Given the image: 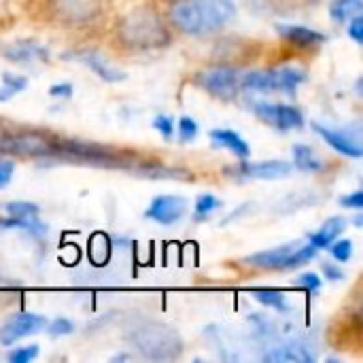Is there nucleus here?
<instances>
[{"mask_svg": "<svg viewBox=\"0 0 363 363\" xmlns=\"http://www.w3.org/2000/svg\"><path fill=\"white\" fill-rule=\"evenodd\" d=\"M72 332H74V323H72L70 319H64V317L51 321L49 328H47V334H49L51 338H62V336H68V334H72Z\"/></svg>", "mask_w": 363, "mask_h": 363, "instance_id": "obj_33", "label": "nucleus"}, {"mask_svg": "<svg viewBox=\"0 0 363 363\" xmlns=\"http://www.w3.org/2000/svg\"><path fill=\"white\" fill-rule=\"evenodd\" d=\"M57 140H51L40 132H15L0 140V151L23 157H51Z\"/></svg>", "mask_w": 363, "mask_h": 363, "instance_id": "obj_3", "label": "nucleus"}, {"mask_svg": "<svg viewBox=\"0 0 363 363\" xmlns=\"http://www.w3.org/2000/svg\"><path fill=\"white\" fill-rule=\"evenodd\" d=\"M177 130H179V140L181 143H191L198 136V123L191 117H181Z\"/></svg>", "mask_w": 363, "mask_h": 363, "instance_id": "obj_30", "label": "nucleus"}, {"mask_svg": "<svg viewBox=\"0 0 363 363\" xmlns=\"http://www.w3.org/2000/svg\"><path fill=\"white\" fill-rule=\"evenodd\" d=\"M328 249H330L332 257L340 264H345L353 257V240H349V238L347 240H334Z\"/></svg>", "mask_w": 363, "mask_h": 363, "instance_id": "obj_29", "label": "nucleus"}, {"mask_svg": "<svg viewBox=\"0 0 363 363\" xmlns=\"http://www.w3.org/2000/svg\"><path fill=\"white\" fill-rule=\"evenodd\" d=\"M28 87V79L23 74H15V72H4L2 74V87H0V102L11 100L13 96H17L19 91H23Z\"/></svg>", "mask_w": 363, "mask_h": 363, "instance_id": "obj_26", "label": "nucleus"}, {"mask_svg": "<svg viewBox=\"0 0 363 363\" xmlns=\"http://www.w3.org/2000/svg\"><path fill=\"white\" fill-rule=\"evenodd\" d=\"M0 230H23L32 236L47 234V225L40 223L38 219H19V217H11V215H9V219L0 217Z\"/></svg>", "mask_w": 363, "mask_h": 363, "instance_id": "obj_24", "label": "nucleus"}, {"mask_svg": "<svg viewBox=\"0 0 363 363\" xmlns=\"http://www.w3.org/2000/svg\"><path fill=\"white\" fill-rule=\"evenodd\" d=\"M13 172H15V162L11 160H0V189L6 187L13 179Z\"/></svg>", "mask_w": 363, "mask_h": 363, "instance_id": "obj_37", "label": "nucleus"}, {"mask_svg": "<svg viewBox=\"0 0 363 363\" xmlns=\"http://www.w3.org/2000/svg\"><path fill=\"white\" fill-rule=\"evenodd\" d=\"M294 251H296V245L289 242L270 251L253 253L245 259V264L251 268H264V270H289V257Z\"/></svg>", "mask_w": 363, "mask_h": 363, "instance_id": "obj_13", "label": "nucleus"}, {"mask_svg": "<svg viewBox=\"0 0 363 363\" xmlns=\"http://www.w3.org/2000/svg\"><path fill=\"white\" fill-rule=\"evenodd\" d=\"M72 91H74V87L70 83H57V85L49 87V96H53V98H70Z\"/></svg>", "mask_w": 363, "mask_h": 363, "instance_id": "obj_39", "label": "nucleus"}, {"mask_svg": "<svg viewBox=\"0 0 363 363\" xmlns=\"http://www.w3.org/2000/svg\"><path fill=\"white\" fill-rule=\"evenodd\" d=\"M211 140H213L217 147H223V149L232 151L240 162L251 157V147H249V143H247L240 134H236L234 130H213V132H211Z\"/></svg>", "mask_w": 363, "mask_h": 363, "instance_id": "obj_18", "label": "nucleus"}, {"mask_svg": "<svg viewBox=\"0 0 363 363\" xmlns=\"http://www.w3.org/2000/svg\"><path fill=\"white\" fill-rule=\"evenodd\" d=\"M219 206H221V200L219 198H215L213 194H202L196 200V215H198V219H204L206 215H211Z\"/></svg>", "mask_w": 363, "mask_h": 363, "instance_id": "obj_28", "label": "nucleus"}, {"mask_svg": "<svg viewBox=\"0 0 363 363\" xmlns=\"http://www.w3.org/2000/svg\"><path fill=\"white\" fill-rule=\"evenodd\" d=\"M153 128H155L164 138H172V134H174V121H172V117H168V115H157V117L153 119Z\"/></svg>", "mask_w": 363, "mask_h": 363, "instance_id": "obj_34", "label": "nucleus"}, {"mask_svg": "<svg viewBox=\"0 0 363 363\" xmlns=\"http://www.w3.org/2000/svg\"><path fill=\"white\" fill-rule=\"evenodd\" d=\"M4 55H6V60L17 62V64H30V62H36V60L47 62L49 60L47 47H43V45H38L34 40H17V43L6 47Z\"/></svg>", "mask_w": 363, "mask_h": 363, "instance_id": "obj_15", "label": "nucleus"}, {"mask_svg": "<svg viewBox=\"0 0 363 363\" xmlns=\"http://www.w3.org/2000/svg\"><path fill=\"white\" fill-rule=\"evenodd\" d=\"M206 26V32L223 28L234 15H236V2L234 0H196Z\"/></svg>", "mask_w": 363, "mask_h": 363, "instance_id": "obj_12", "label": "nucleus"}, {"mask_svg": "<svg viewBox=\"0 0 363 363\" xmlns=\"http://www.w3.org/2000/svg\"><path fill=\"white\" fill-rule=\"evenodd\" d=\"M321 270H323L325 279H330V281H342V279H345L342 268H338V266H336V264H332V262H323Z\"/></svg>", "mask_w": 363, "mask_h": 363, "instance_id": "obj_38", "label": "nucleus"}, {"mask_svg": "<svg viewBox=\"0 0 363 363\" xmlns=\"http://www.w3.org/2000/svg\"><path fill=\"white\" fill-rule=\"evenodd\" d=\"M313 130L332 147V149H336L338 153H342V155H347V157H353V160H359L363 155V149H362V143H359V136L355 134H349V132H345V130H332V128H328V125H323V123H313Z\"/></svg>", "mask_w": 363, "mask_h": 363, "instance_id": "obj_10", "label": "nucleus"}, {"mask_svg": "<svg viewBox=\"0 0 363 363\" xmlns=\"http://www.w3.org/2000/svg\"><path fill=\"white\" fill-rule=\"evenodd\" d=\"M240 87L251 91H274L272 70H251L240 77Z\"/></svg>", "mask_w": 363, "mask_h": 363, "instance_id": "obj_22", "label": "nucleus"}, {"mask_svg": "<svg viewBox=\"0 0 363 363\" xmlns=\"http://www.w3.org/2000/svg\"><path fill=\"white\" fill-rule=\"evenodd\" d=\"M340 204H342L345 208L362 211L363 208V191L362 189H357V191H353V194H349V196L340 198Z\"/></svg>", "mask_w": 363, "mask_h": 363, "instance_id": "obj_35", "label": "nucleus"}, {"mask_svg": "<svg viewBox=\"0 0 363 363\" xmlns=\"http://www.w3.org/2000/svg\"><path fill=\"white\" fill-rule=\"evenodd\" d=\"M351 23H349V36L355 40V43H363V17L362 15H355V17H351L349 19Z\"/></svg>", "mask_w": 363, "mask_h": 363, "instance_id": "obj_36", "label": "nucleus"}, {"mask_svg": "<svg viewBox=\"0 0 363 363\" xmlns=\"http://www.w3.org/2000/svg\"><path fill=\"white\" fill-rule=\"evenodd\" d=\"M130 342L134 349L151 362H172L183 353V340L170 325L149 321L132 330Z\"/></svg>", "mask_w": 363, "mask_h": 363, "instance_id": "obj_2", "label": "nucleus"}, {"mask_svg": "<svg viewBox=\"0 0 363 363\" xmlns=\"http://www.w3.org/2000/svg\"><path fill=\"white\" fill-rule=\"evenodd\" d=\"M362 0H334L332 6H330V15H332L336 21L345 23V21H349L351 17L362 15Z\"/></svg>", "mask_w": 363, "mask_h": 363, "instance_id": "obj_25", "label": "nucleus"}, {"mask_svg": "<svg viewBox=\"0 0 363 363\" xmlns=\"http://www.w3.org/2000/svg\"><path fill=\"white\" fill-rule=\"evenodd\" d=\"M170 17H172V23L179 30H183L185 34H204L206 32L202 13H200V6H198L196 0H179V2H174V6L170 11Z\"/></svg>", "mask_w": 363, "mask_h": 363, "instance_id": "obj_11", "label": "nucleus"}, {"mask_svg": "<svg viewBox=\"0 0 363 363\" xmlns=\"http://www.w3.org/2000/svg\"><path fill=\"white\" fill-rule=\"evenodd\" d=\"M38 347L36 345H30V347H19V349H15V351H11L6 357H9V362L11 363H30L32 359H36L38 357Z\"/></svg>", "mask_w": 363, "mask_h": 363, "instance_id": "obj_32", "label": "nucleus"}, {"mask_svg": "<svg viewBox=\"0 0 363 363\" xmlns=\"http://www.w3.org/2000/svg\"><path fill=\"white\" fill-rule=\"evenodd\" d=\"M294 285H296L298 289L308 291V294H317V291L321 289V277L315 274V272H304V274H300V277L294 281Z\"/></svg>", "mask_w": 363, "mask_h": 363, "instance_id": "obj_31", "label": "nucleus"}, {"mask_svg": "<svg viewBox=\"0 0 363 363\" xmlns=\"http://www.w3.org/2000/svg\"><path fill=\"white\" fill-rule=\"evenodd\" d=\"M185 211H187V200L185 198H179V196H157L149 204L145 217L155 221V223H160V225H172V223L183 219Z\"/></svg>", "mask_w": 363, "mask_h": 363, "instance_id": "obj_9", "label": "nucleus"}, {"mask_svg": "<svg viewBox=\"0 0 363 363\" xmlns=\"http://www.w3.org/2000/svg\"><path fill=\"white\" fill-rule=\"evenodd\" d=\"M272 77H274V89L285 91L289 96L296 94V89L306 81V72L294 66H283V68H272Z\"/></svg>", "mask_w": 363, "mask_h": 363, "instance_id": "obj_20", "label": "nucleus"}, {"mask_svg": "<svg viewBox=\"0 0 363 363\" xmlns=\"http://www.w3.org/2000/svg\"><path fill=\"white\" fill-rule=\"evenodd\" d=\"M123 359H130V355H117L113 362H123Z\"/></svg>", "mask_w": 363, "mask_h": 363, "instance_id": "obj_41", "label": "nucleus"}, {"mask_svg": "<svg viewBox=\"0 0 363 363\" xmlns=\"http://www.w3.org/2000/svg\"><path fill=\"white\" fill-rule=\"evenodd\" d=\"M253 113L270 123L277 130H296L304 125V115L300 108L289 106V104H272V102H255Z\"/></svg>", "mask_w": 363, "mask_h": 363, "instance_id": "obj_5", "label": "nucleus"}, {"mask_svg": "<svg viewBox=\"0 0 363 363\" xmlns=\"http://www.w3.org/2000/svg\"><path fill=\"white\" fill-rule=\"evenodd\" d=\"M345 230H347V219L345 217H332L323 223V228H319V232L308 236V245H313L317 251L328 249Z\"/></svg>", "mask_w": 363, "mask_h": 363, "instance_id": "obj_19", "label": "nucleus"}, {"mask_svg": "<svg viewBox=\"0 0 363 363\" xmlns=\"http://www.w3.org/2000/svg\"><path fill=\"white\" fill-rule=\"evenodd\" d=\"M45 325H47V321L40 315H34V313H17L11 319H6V323L0 328V345L2 347H11V345H15L21 338L40 332Z\"/></svg>", "mask_w": 363, "mask_h": 363, "instance_id": "obj_6", "label": "nucleus"}, {"mask_svg": "<svg viewBox=\"0 0 363 363\" xmlns=\"http://www.w3.org/2000/svg\"><path fill=\"white\" fill-rule=\"evenodd\" d=\"M4 211H6V215H11V217H19V219H36L38 217V206L34 204V202H9L6 206H4Z\"/></svg>", "mask_w": 363, "mask_h": 363, "instance_id": "obj_27", "label": "nucleus"}, {"mask_svg": "<svg viewBox=\"0 0 363 363\" xmlns=\"http://www.w3.org/2000/svg\"><path fill=\"white\" fill-rule=\"evenodd\" d=\"M353 223L357 225V228H362L363 225V217H362V211H357V217L353 219Z\"/></svg>", "mask_w": 363, "mask_h": 363, "instance_id": "obj_40", "label": "nucleus"}, {"mask_svg": "<svg viewBox=\"0 0 363 363\" xmlns=\"http://www.w3.org/2000/svg\"><path fill=\"white\" fill-rule=\"evenodd\" d=\"M253 300H257L262 306L274 308L279 313H287L289 304H287V296L281 289H253L251 291Z\"/></svg>", "mask_w": 363, "mask_h": 363, "instance_id": "obj_23", "label": "nucleus"}, {"mask_svg": "<svg viewBox=\"0 0 363 363\" xmlns=\"http://www.w3.org/2000/svg\"><path fill=\"white\" fill-rule=\"evenodd\" d=\"M266 362L270 363H285V362H296V363H313V353L308 351L306 345L302 342H289V345H281L274 347L266 357Z\"/></svg>", "mask_w": 363, "mask_h": 363, "instance_id": "obj_17", "label": "nucleus"}, {"mask_svg": "<svg viewBox=\"0 0 363 363\" xmlns=\"http://www.w3.org/2000/svg\"><path fill=\"white\" fill-rule=\"evenodd\" d=\"M196 83L217 98H234L240 85V72L232 66H215L196 77Z\"/></svg>", "mask_w": 363, "mask_h": 363, "instance_id": "obj_4", "label": "nucleus"}, {"mask_svg": "<svg viewBox=\"0 0 363 363\" xmlns=\"http://www.w3.org/2000/svg\"><path fill=\"white\" fill-rule=\"evenodd\" d=\"M291 153H294V166L302 172H319L323 168L321 157L308 145H296Z\"/></svg>", "mask_w": 363, "mask_h": 363, "instance_id": "obj_21", "label": "nucleus"}, {"mask_svg": "<svg viewBox=\"0 0 363 363\" xmlns=\"http://www.w3.org/2000/svg\"><path fill=\"white\" fill-rule=\"evenodd\" d=\"M291 170H294V166L289 162H283V160H268V162H257V164H249L247 160H242L236 168H230V174H236L242 179L274 181V179L289 177Z\"/></svg>", "mask_w": 363, "mask_h": 363, "instance_id": "obj_8", "label": "nucleus"}, {"mask_svg": "<svg viewBox=\"0 0 363 363\" xmlns=\"http://www.w3.org/2000/svg\"><path fill=\"white\" fill-rule=\"evenodd\" d=\"M119 40L132 49H155L170 40V34L162 21V17L151 9H134L130 11L117 28Z\"/></svg>", "mask_w": 363, "mask_h": 363, "instance_id": "obj_1", "label": "nucleus"}, {"mask_svg": "<svg viewBox=\"0 0 363 363\" xmlns=\"http://www.w3.org/2000/svg\"><path fill=\"white\" fill-rule=\"evenodd\" d=\"M51 9L60 21L79 26V23H87L89 19L98 15L100 2L98 0H53Z\"/></svg>", "mask_w": 363, "mask_h": 363, "instance_id": "obj_7", "label": "nucleus"}, {"mask_svg": "<svg viewBox=\"0 0 363 363\" xmlns=\"http://www.w3.org/2000/svg\"><path fill=\"white\" fill-rule=\"evenodd\" d=\"M277 32H279L285 40L298 45V47H315V45L325 43V34H321V32H317V30H313V28H306V26L279 23V26H277Z\"/></svg>", "mask_w": 363, "mask_h": 363, "instance_id": "obj_16", "label": "nucleus"}, {"mask_svg": "<svg viewBox=\"0 0 363 363\" xmlns=\"http://www.w3.org/2000/svg\"><path fill=\"white\" fill-rule=\"evenodd\" d=\"M77 60L83 62L91 72H96L102 81H108V83L125 81V72L119 70L117 66H113L104 55H100L96 51H81V53H77Z\"/></svg>", "mask_w": 363, "mask_h": 363, "instance_id": "obj_14", "label": "nucleus"}]
</instances>
